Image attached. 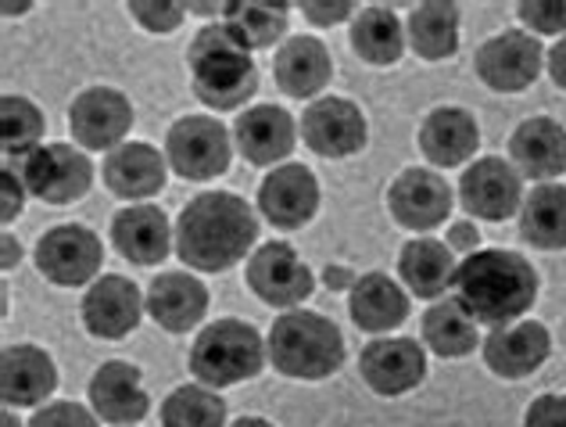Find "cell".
I'll list each match as a JSON object with an SVG mask.
<instances>
[{"label": "cell", "instance_id": "7dc6e473", "mask_svg": "<svg viewBox=\"0 0 566 427\" xmlns=\"http://www.w3.org/2000/svg\"><path fill=\"white\" fill-rule=\"evenodd\" d=\"M233 427H273L270 420H262V417H241Z\"/></svg>", "mask_w": 566, "mask_h": 427}, {"label": "cell", "instance_id": "7c38bea8", "mask_svg": "<svg viewBox=\"0 0 566 427\" xmlns=\"http://www.w3.org/2000/svg\"><path fill=\"white\" fill-rule=\"evenodd\" d=\"M133 126V108L129 101L112 91V86H91L83 91L69 108V129L83 147L91 152H115L123 147V137Z\"/></svg>", "mask_w": 566, "mask_h": 427}, {"label": "cell", "instance_id": "83f0119b", "mask_svg": "<svg viewBox=\"0 0 566 427\" xmlns=\"http://www.w3.org/2000/svg\"><path fill=\"white\" fill-rule=\"evenodd\" d=\"M398 273L412 294H420V299H441V294L449 291V284H455V273H459L455 252L434 238L409 241L398 256Z\"/></svg>", "mask_w": 566, "mask_h": 427}, {"label": "cell", "instance_id": "5bb4252c", "mask_svg": "<svg viewBox=\"0 0 566 427\" xmlns=\"http://www.w3.org/2000/svg\"><path fill=\"white\" fill-rule=\"evenodd\" d=\"M259 209L265 212L273 227L280 230H297L305 227L319 209V184L305 166L287 162L276 166L259 187Z\"/></svg>", "mask_w": 566, "mask_h": 427}, {"label": "cell", "instance_id": "d6986e66", "mask_svg": "<svg viewBox=\"0 0 566 427\" xmlns=\"http://www.w3.org/2000/svg\"><path fill=\"white\" fill-rule=\"evenodd\" d=\"M144 299L133 281L126 277H101L83 299V323L94 337L118 342L140 323Z\"/></svg>", "mask_w": 566, "mask_h": 427}, {"label": "cell", "instance_id": "cb8c5ba5", "mask_svg": "<svg viewBox=\"0 0 566 427\" xmlns=\"http://www.w3.org/2000/svg\"><path fill=\"white\" fill-rule=\"evenodd\" d=\"M104 184L126 201L151 198L166 187V158L151 144H123L104 158Z\"/></svg>", "mask_w": 566, "mask_h": 427}, {"label": "cell", "instance_id": "ee69618b", "mask_svg": "<svg viewBox=\"0 0 566 427\" xmlns=\"http://www.w3.org/2000/svg\"><path fill=\"white\" fill-rule=\"evenodd\" d=\"M548 76H553L559 91H566V40H559L556 48L548 51Z\"/></svg>", "mask_w": 566, "mask_h": 427}, {"label": "cell", "instance_id": "8992f818", "mask_svg": "<svg viewBox=\"0 0 566 427\" xmlns=\"http://www.w3.org/2000/svg\"><path fill=\"white\" fill-rule=\"evenodd\" d=\"M94 166L69 144H40L22 158V184L48 205H69L91 190Z\"/></svg>", "mask_w": 566, "mask_h": 427}, {"label": "cell", "instance_id": "d6a6232c", "mask_svg": "<svg viewBox=\"0 0 566 427\" xmlns=\"http://www.w3.org/2000/svg\"><path fill=\"white\" fill-rule=\"evenodd\" d=\"M352 48L369 65H391L406 51V29L387 8H366L352 25Z\"/></svg>", "mask_w": 566, "mask_h": 427}, {"label": "cell", "instance_id": "7a4b0ae2", "mask_svg": "<svg viewBox=\"0 0 566 427\" xmlns=\"http://www.w3.org/2000/svg\"><path fill=\"white\" fill-rule=\"evenodd\" d=\"M455 299L476 323L510 327L538 299V273L520 252L481 248L463 259L455 273Z\"/></svg>", "mask_w": 566, "mask_h": 427}, {"label": "cell", "instance_id": "6da1fadb", "mask_svg": "<svg viewBox=\"0 0 566 427\" xmlns=\"http://www.w3.org/2000/svg\"><path fill=\"white\" fill-rule=\"evenodd\" d=\"M259 241V216L230 190L198 195L176 219V252L190 270L219 273L248 256Z\"/></svg>", "mask_w": 566, "mask_h": 427}, {"label": "cell", "instance_id": "8d00e7d4", "mask_svg": "<svg viewBox=\"0 0 566 427\" xmlns=\"http://www.w3.org/2000/svg\"><path fill=\"white\" fill-rule=\"evenodd\" d=\"M133 19L151 33H172L176 25L184 22V4H172V0H133L129 4Z\"/></svg>", "mask_w": 566, "mask_h": 427}, {"label": "cell", "instance_id": "52a82bcc", "mask_svg": "<svg viewBox=\"0 0 566 427\" xmlns=\"http://www.w3.org/2000/svg\"><path fill=\"white\" fill-rule=\"evenodd\" d=\"M166 158L184 180H216L230 169V134L208 115H187L166 137Z\"/></svg>", "mask_w": 566, "mask_h": 427}, {"label": "cell", "instance_id": "836d02e7", "mask_svg": "<svg viewBox=\"0 0 566 427\" xmlns=\"http://www.w3.org/2000/svg\"><path fill=\"white\" fill-rule=\"evenodd\" d=\"M222 420H227V403L201 385L176 388L161 403V427H222Z\"/></svg>", "mask_w": 566, "mask_h": 427}, {"label": "cell", "instance_id": "3957f363", "mask_svg": "<svg viewBox=\"0 0 566 427\" xmlns=\"http://www.w3.org/2000/svg\"><path fill=\"white\" fill-rule=\"evenodd\" d=\"M190 80L208 108L233 112L259 91V69L251 62V48L233 33V29L208 25L190 43Z\"/></svg>", "mask_w": 566, "mask_h": 427}, {"label": "cell", "instance_id": "7bdbcfd3", "mask_svg": "<svg viewBox=\"0 0 566 427\" xmlns=\"http://www.w3.org/2000/svg\"><path fill=\"white\" fill-rule=\"evenodd\" d=\"M352 11H355L352 4H305V19L316 25H334V22H345Z\"/></svg>", "mask_w": 566, "mask_h": 427}, {"label": "cell", "instance_id": "ab89813d", "mask_svg": "<svg viewBox=\"0 0 566 427\" xmlns=\"http://www.w3.org/2000/svg\"><path fill=\"white\" fill-rule=\"evenodd\" d=\"M524 427H566V395H538L527 406Z\"/></svg>", "mask_w": 566, "mask_h": 427}, {"label": "cell", "instance_id": "e575fe53", "mask_svg": "<svg viewBox=\"0 0 566 427\" xmlns=\"http://www.w3.org/2000/svg\"><path fill=\"white\" fill-rule=\"evenodd\" d=\"M227 25L248 48H273L287 33V8L283 4H227Z\"/></svg>", "mask_w": 566, "mask_h": 427}, {"label": "cell", "instance_id": "bcb514c9", "mask_svg": "<svg viewBox=\"0 0 566 427\" xmlns=\"http://www.w3.org/2000/svg\"><path fill=\"white\" fill-rule=\"evenodd\" d=\"M0 241H4V270H11V267H14V259H19L22 252L14 248V238H8V233H4Z\"/></svg>", "mask_w": 566, "mask_h": 427}, {"label": "cell", "instance_id": "f1b7e54d", "mask_svg": "<svg viewBox=\"0 0 566 427\" xmlns=\"http://www.w3.org/2000/svg\"><path fill=\"white\" fill-rule=\"evenodd\" d=\"M348 309H352V320L359 323L363 331L380 334V331L398 327V323L409 316V299L387 273H366L355 281Z\"/></svg>", "mask_w": 566, "mask_h": 427}, {"label": "cell", "instance_id": "60d3db41", "mask_svg": "<svg viewBox=\"0 0 566 427\" xmlns=\"http://www.w3.org/2000/svg\"><path fill=\"white\" fill-rule=\"evenodd\" d=\"M0 190H4V201H0V219L11 223V219L22 212V180L4 169V176H0Z\"/></svg>", "mask_w": 566, "mask_h": 427}, {"label": "cell", "instance_id": "4fadbf2b", "mask_svg": "<svg viewBox=\"0 0 566 427\" xmlns=\"http://www.w3.org/2000/svg\"><path fill=\"white\" fill-rule=\"evenodd\" d=\"M302 137L323 158H348L366 144V119L345 97H319L302 115Z\"/></svg>", "mask_w": 566, "mask_h": 427}, {"label": "cell", "instance_id": "2e32d148", "mask_svg": "<svg viewBox=\"0 0 566 427\" xmlns=\"http://www.w3.org/2000/svg\"><path fill=\"white\" fill-rule=\"evenodd\" d=\"M391 216L406 230H434L452 212V190L430 169H406L387 190Z\"/></svg>", "mask_w": 566, "mask_h": 427}, {"label": "cell", "instance_id": "d590c367", "mask_svg": "<svg viewBox=\"0 0 566 427\" xmlns=\"http://www.w3.org/2000/svg\"><path fill=\"white\" fill-rule=\"evenodd\" d=\"M43 137V115L33 101L8 94L0 101V144H4V155H29L40 147Z\"/></svg>", "mask_w": 566, "mask_h": 427}, {"label": "cell", "instance_id": "1f68e13d", "mask_svg": "<svg viewBox=\"0 0 566 427\" xmlns=\"http://www.w3.org/2000/svg\"><path fill=\"white\" fill-rule=\"evenodd\" d=\"M409 43L427 62L452 58L459 48V8L455 4H420L409 14Z\"/></svg>", "mask_w": 566, "mask_h": 427}, {"label": "cell", "instance_id": "5b68a950", "mask_svg": "<svg viewBox=\"0 0 566 427\" xmlns=\"http://www.w3.org/2000/svg\"><path fill=\"white\" fill-rule=\"evenodd\" d=\"M265 345L255 327H248L241 320H216L212 327L198 334V342L190 348V374L201 385L227 388L237 381H248L262 371Z\"/></svg>", "mask_w": 566, "mask_h": 427}, {"label": "cell", "instance_id": "ac0fdd59", "mask_svg": "<svg viewBox=\"0 0 566 427\" xmlns=\"http://www.w3.org/2000/svg\"><path fill=\"white\" fill-rule=\"evenodd\" d=\"M510 158L527 180H556L566 173V129L548 115H534L513 129Z\"/></svg>", "mask_w": 566, "mask_h": 427}, {"label": "cell", "instance_id": "f546056e", "mask_svg": "<svg viewBox=\"0 0 566 427\" xmlns=\"http://www.w3.org/2000/svg\"><path fill=\"white\" fill-rule=\"evenodd\" d=\"M520 233L524 241L542 248V252H559L566 248V187L542 184L524 198L520 209Z\"/></svg>", "mask_w": 566, "mask_h": 427}, {"label": "cell", "instance_id": "7402d4cb", "mask_svg": "<svg viewBox=\"0 0 566 427\" xmlns=\"http://www.w3.org/2000/svg\"><path fill=\"white\" fill-rule=\"evenodd\" d=\"M294 119L276 105H255L248 108L233 126V140L241 155L255 166H276L294 152Z\"/></svg>", "mask_w": 566, "mask_h": 427}, {"label": "cell", "instance_id": "ffe728a7", "mask_svg": "<svg viewBox=\"0 0 566 427\" xmlns=\"http://www.w3.org/2000/svg\"><path fill=\"white\" fill-rule=\"evenodd\" d=\"M112 241L123 259L137 262V267H158L169 256L176 238L161 209H155V205H129V209L115 216Z\"/></svg>", "mask_w": 566, "mask_h": 427}, {"label": "cell", "instance_id": "484cf974", "mask_svg": "<svg viewBox=\"0 0 566 427\" xmlns=\"http://www.w3.org/2000/svg\"><path fill=\"white\" fill-rule=\"evenodd\" d=\"M481 144V129L467 108H434L420 126V152L434 166H463Z\"/></svg>", "mask_w": 566, "mask_h": 427}, {"label": "cell", "instance_id": "b9f144b4", "mask_svg": "<svg viewBox=\"0 0 566 427\" xmlns=\"http://www.w3.org/2000/svg\"><path fill=\"white\" fill-rule=\"evenodd\" d=\"M476 244H481V233H476V227L467 223V219H463V223H452V227H449V248H452V252H467V256H473V252H481Z\"/></svg>", "mask_w": 566, "mask_h": 427}, {"label": "cell", "instance_id": "8fae6325", "mask_svg": "<svg viewBox=\"0 0 566 427\" xmlns=\"http://www.w3.org/2000/svg\"><path fill=\"white\" fill-rule=\"evenodd\" d=\"M248 288L262 302H270L276 309H291L308 299L316 281H312V270L297 259V252L287 241H270L248 259Z\"/></svg>", "mask_w": 566, "mask_h": 427}, {"label": "cell", "instance_id": "4dcf8cb0", "mask_svg": "<svg viewBox=\"0 0 566 427\" xmlns=\"http://www.w3.org/2000/svg\"><path fill=\"white\" fill-rule=\"evenodd\" d=\"M423 342L434 356L463 360L476 348V320L467 313V305L459 299L434 302L423 316Z\"/></svg>", "mask_w": 566, "mask_h": 427}, {"label": "cell", "instance_id": "44dd1931", "mask_svg": "<svg viewBox=\"0 0 566 427\" xmlns=\"http://www.w3.org/2000/svg\"><path fill=\"white\" fill-rule=\"evenodd\" d=\"M57 388V366L36 345H8L0 356V395L8 406H40Z\"/></svg>", "mask_w": 566, "mask_h": 427}, {"label": "cell", "instance_id": "e0dca14e", "mask_svg": "<svg viewBox=\"0 0 566 427\" xmlns=\"http://www.w3.org/2000/svg\"><path fill=\"white\" fill-rule=\"evenodd\" d=\"M548 352H553V337H548L545 323L538 320H520L510 327H495L484 342V363L499 377H531L534 371H542Z\"/></svg>", "mask_w": 566, "mask_h": 427}, {"label": "cell", "instance_id": "74e56055", "mask_svg": "<svg viewBox=\"0 0 566 427\" xmlns=\"http://www.w3.org/2000/svg\"><path fill=\"white\" fill-rule=\"evenodd\" d=\"M520 19H524L534 33H566V0H524L520 4Z\"/></svg>", "mask_w": 566, "mask_h": 427}, {"label": "cell", "instance_id": "603a6c76", "mask_svg": "<svg viewBox=\"0 0 566 427\" xmlns=\"http://www.w3.org/2000/svg\"><path fill=\"white\" fill-rule=\"evenodd\" d=\"M147 313L166 331H190L208 313V288L190 273H161L147 288Z\"/></svg>", "mask_w": 566, "mask_h": 427}, {"label": "cell", "instance_id": "c3c4849f", "mask_svg": "<svg viewBox=\"0 0 566 427\" xmlns=\"http://www.w3.org/2000/svg\"><path fill=\"white\" fill-rule=\"evenodd\" d=\"M4 427H19V424H14V417H11V414H4Z\"/></svg>", "mask_w": 566, "mask_h": 427}, {"label": "cell", "instance_id": "ba28073f", "mask_svg": "<svg viewBox=\"0 0 566 427\" xmlns=\"http://www.w3.org/2000/svg\"><path fill=\"white\" fill-rule=\"evenodd\" d=\"M542 62H545L542 40L520 33V29H505V33L484 40L473 58L476 76L499 94L527 91L542 76Z\"/></svg>", "mask_w": 566, "mask_h": 427}, {"label": "cell", "instance_id": "9a60e30c", "mask_svg": "<svg viewBox=\"0 0 566 427\" xmlns=\"http://www.w3.org/2000/svg\"><path fill=\"white\" fill-rule=\"evenodd\" d=\"M359 371L377 395H406L427 377V356L412 337H380L363 348Z\"/></svg>", "mask_w": 566, "mask_h": 427}, {"label": "cell", "instance_id": "9c48e42d", "mask_svg": "<svg viewBox=\"0 0 566 427\" xmlns=\"http://www.w3.org/2000/svg\"><path fill=\"white\" fill-rule=\"evenodd\" d=\"M463 209L488 223H502L524 209V176L505 158H476L459 180Z\"/></svg>", "mask_w": 566, "mask_h": 427}, {"label": "cell", "instance_id": "4316f807", "mask_svg": "<svg viewBox=\"0 0 566 427\" xmlns=\"http://www.w3.org/2000/svg\"><path fill=\"white\" fill-rule=\"evenodd\" d=\"M276 83L287 97H316L331 83V54L319 40L312 37H291L276 51Z\"/></svg>", "mask_w": 566, "mask_h": 427}, {"label": "cell", "instance_id": "30bf717a", "mask_svg": "<svg viewBox=\"0 0 566 427\" xmlns=\"http://www.w3.org/2000/svg\"><path fill=\"white\" fill-rule=\"evenodd\" d=\"M101 241L94 230H86L80 223L54 227L40 238L36 244V267L48 281L62 288H80L86 281H94L101 270Z\"/></svg>", "mask_w": 566, "mask_h": 427}, {"label": "cell", "instance_id": "f6af8a7d", "mask_svg": "<svg viewBox=\"0 0 566 427\" xmlns=\"http://www.w3.org/2000/svg\"><path fill=\"white\" fill-rule=\"evenodd\" d=\"M323 281H326V288L340 291V288H355V281H359V277H352V273H348L345 267H326Z\"/></svg>", "mask_w": 566, "mask_h": 427}, {"label": "cell", "instance_id": "d4e9b609", "mask_svg": "<svg viewBox=\"0 0 566 427\" xmlns=\"http://www.w3.org/2000/svg\"><path fill=\"white\" fill-rule=\"evenodd\" d=\"M91 403L108 424H137L147 417V392L140 385V371L129 363H104L91 381Z\"/></svg>", "mask_w": 566, "mask_h": 427}, {"label": "cell", "instance_id": "f35d334b", "mask_svg": "<svg viewBox=\"0 0 566 427\" xmlns=\"http://www.w3.org/2000/svg\"><path fill=\"white\" fill-rule=\"evenodd\" d=\"M29 427H97V420L80 403H51L29 420Z\"/></svg>", "mask_w": 566, "mask_h": 427}, {"label": "cell", "instance_id": "277c9868", "mask_svg": "<svg viewBox=\"0 0 566 427\" xmlns=\"http://www.w3.org/2000/svg\"><path fill=\"white\" fill-rule=\"evenodd\" d=\"M270 360L283 377L323 381L345 363V337L326 316L291 309L270 331Z\"/></svg>", "mask_w": 566, "mask_h": 427}]
</instances>
